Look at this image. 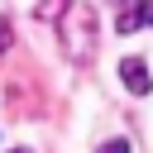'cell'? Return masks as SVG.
Returning <instances> with one entry per match:
<instances>
[{"label": "cell", "instance_id": "7a4b0ae2", "mask_svg": "<svg viewBox=\"0 0 153 153\" xmlns=\"http://www.w3.org/2000/svg\"><path fill=\"white\" fill-rule=\"evenodd\" d=\"M120 81L134 91V96H148L153 91V81H148V67H143V57H124L120 62Z\"/></svg>", "mask_w": 153, "mask_h": 153}, {"label": "cell", "instance_id": "8992f818", "mask_svg": "<svg viewBox=\"0 0 153 153\" xmlns=\"http://www.w3.org/2000/svg\"><path fill=\"white\" fill-rule=\"evenodd\" d=\"M10 153H29V148H10Z\"/></svg>", "mask_w": 153, "mask_h": 153}, {"label": "cell", "instance_id": "52a82bcc", "mask_svg": "<svg viewBox=\"0 0 153 153\" xmlns=\"http://www.w3.org/2000/svg\"><path fill=\"white\" fill-rule=\"evenodd\" d=\"M110 5H124V0H110Z\"/></svg>", "mask_w": 153, "mask_h": 153}, {"label": "cell", "instance_id": "6da1fadb", "mask_svg": "<svg viewBox=\"0 0 153 153\" xmlns=\"http://www.w3.org/2000/svg\"><path fill=\"white\" fill-rule=\"evenodd\" d=\"M143 24H153V0H124V10L115 14V33H134Z\"/></svg>", "mask_w": 153, "mask_h": 153}, {"label": "cell", "instance_id": "277c9868", "mask_svg": "<svg viewBox=\"0 0 153 153\" xmlns=\"http://www.w3.org/2000/svg\"><path fill=\"white\" fill-rule=\"evenodd\" d=\"M38 14H43V19H57V14H62V0H43Z\"/></svg>", "mask_w": 153, "mask_h": 153}, {"label": "cell", "instance_id": "5b68a950", "mask_svg": "<svg viewBox=\"0 0 153 153\" xmlns=\"http://www.w3.org/2000/svg\"><path fill=\"white\" fill-rule=\"evenodd\" d=\"M10 43H14V33H10V24H5V19H0V53H5V48H10Z\"/></svg>", "mask_w": 153, "mask_h": 153}, {"label": "cell", "instance_id": "3957f363", "mask_svg": "<svg viewBox=\"0 0 153 153\" xmlns=\"http://www.w3.org/2000/svg\"><path fill=\"white\" fill-rule=\"evenodd\" d=\"M100 153H134V143L129 139H110V143H100Z\"/></svg>", "mask_w": 153, "mask_h": 153}]
</instances>
